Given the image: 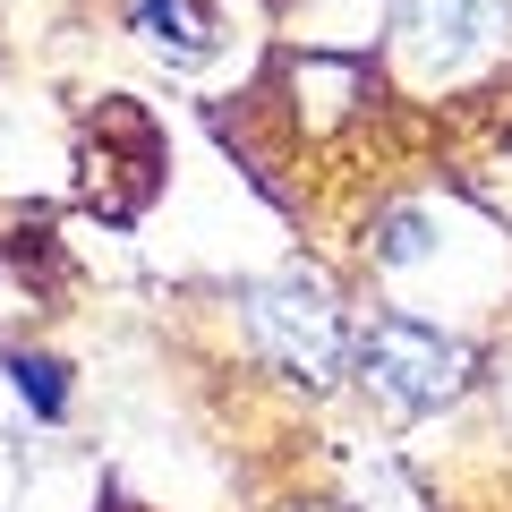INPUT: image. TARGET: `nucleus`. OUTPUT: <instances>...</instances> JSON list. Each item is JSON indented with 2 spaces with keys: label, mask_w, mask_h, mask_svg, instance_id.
Returning <instances> with one entry per match:
<instances>
[{
  "label": "nucleus",
  "mask_w": 512,
  "mask_h": 512,
  "mask_svg": "<svg viewBox=\"0 0 512 512\" xmlns=\"http://www.w3.org/2000/svg\"><path fill=\"white\" fill-rule=\"evenodd\" d=\"M248 333L291 384H342V367H350V316L333 308V291L308 282V274L256 282L248 291Z\"/></svg>",
  "instance_id": "f257e3e1"
},
{
  "label": "nucleus",
  "mask_w": 512,
  "mask_h": 512,
  "mask_svg": "<svg viewBox=\"0 0 512 512\" xmlns=\"http://www.w3.org/2000/svg\"><path fill=\"white\" fill-rule=\"evenodd\" d=\"M359 384L393 419H427V410H444L470 384V350L453 333L419 325V316H376L359 342Z\"/></svg>",
  "instance_id": "f03ea898"
},
{
  "label": "nucleus",
  "mask_w": 512,
  "mask_h": 512,
  "mask_svg": "<svg viewBox=\"0 0 512 512\" xmlns=\"http://www.w3.org/2000/svg\"><path fill=\"white\" fill-rule=\"evenodd\" d=\"M77 163H86V205L111 222L146 214L154 188H163V128L146 120L137 103H94L86 128H77Z\"/></svg>",
  "instance_id": "7ed1b4c3"
},
{
  "label": "nucleus",
  "mask_w": 512,
  "mask_h": 512,
  "mask_svg": "<svg viewBox=\"0 0 512 512\" xmlns=\"http://www.w3.org/2000/svg\"><path fill=\"white\" fill-rule=\"evenodd\" d=\"M402 26L436 60H470V52H487V43L512 26V9L504 0H402Z\"/></svg>",
  "instance_id": "20e7f679"
},
{
  "label": "nucleus",
  "mask_w": 512,
  "mask_h": 512,
  "mask_svg": "<svg viewBox=\"0 0 512 512\" xmlns=\"http://www.w3.org/2000/svg\"><path fill=\"white\" fill-rule=\"evenodd\" d=\"M128 26L154 35L171 60H205L214 52V9H205V0H128Z\"/></svg>",
  "instance_id": "39448f33"
},
{
  "label": "nucleus",
  "mask_w": 512,
  "mask_h": 512,
  "mask_svg": "<svg viewBox=\"0 0 512 512\" xmlns=\"http://www.w3.org/2000/svg\"><path fill=\"white\" fill-rule=\"evenodd\" d=\"M0 376L18 384V402L35 419H69V367L43 359V350H0Z\"/></svg>",
  "instance_id": "423d86ee"
},
{
  "label": "nucleus",
  "mask_w": 512,
  "mask_h": 512,
  "mask_svg": "<svg viewBox=\"0 0 512 512\" xmlns=\"http://www.w3.org/2000/svg\"><path fill=\"white\" fill-rule=\"evenodd\" d=\"M427 231H436V222H427L419 205H402V214H384V231H376V256H384V265H419V256L436 248Z\"/></svg>",
  "instance_id": "0eeeda50"
},
{
  "label": "nucleus",
  "mask_w": 512,
  "mask_h": 512,
  "mask_svg": "<svg viewBox=\"0 0 512 512\" xmlns=\"http://www.w3.org/2000/svg\"><path fill=\"white\" fill-rule=\"evenodd\" d=\"M299 512H333V504H299Z\"/></svg>",
  "instance_id": "6e6552de"
}]
</instances>
